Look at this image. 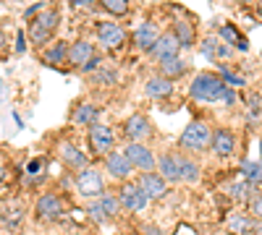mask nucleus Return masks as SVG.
Masks as SVG:
<instances>
[{
  "instance_id": "f257e3e1",
  "label": "nucleus",
  "mask_w": 262,
  "mask_h": 235,
  "mask_svg": "<svg viewBox=\"0 0 262 235\" xmlns=\"http://www.w3.org/2000/svg\"><path fill=\"white\" fill-rule=\"evenodd\" d=\"M228 89L231 87H226L221 76H215V73H200V76L191 81L189 97L196 99V102H223V97H226Z\"/></svg>"
},
{
  "instance_id": "f03ea898",
  "label": "nucleus",
  "mask_w": 262,
  "mask_h": 235,
  "mask_svg": "<svg viewBox=\"0 0 262 235\" xmlns=\"http://www.w3.org/2000/svg\"><path fill=\"white\" fill-rule=\"evenodd\" d=\"M58 21H60V13L53 8H48V11H42L39 16H34L32 18V24L27 27V37H29V42L32 45H45V42L53 37V32H55V27H58Z\"/></svg>"
},
{
  "instance_id": "7ed1b4c3",
  "label": "nucleus",
  "mask_w": 262,
  "mask_h": 235,
  "mask_svg": "<svg viewBox=\"0 0 262 235\" xmlns=\"http://www.w3.org/2000/svg\"><path fill=\"white\" fill-rule=\"evenodd\" d=\"M212 141V134H210V128L202 123V120H194L184 128V134L179 139L181 149H186V152H202V149H207Z\"/></svg>"
},
{
  "instance_id": "20e7f679",
  "label": "nucleus",
  "mask_w": 262,
  "mask_h": 235,
  "mask_svg": "<svg viewBox=\"0 0 262 235\" xmlns=\"http://www.w3.org/2000/svg\"><path fill=\"white\" fill-rule=\"evenodd\" d=\"M76 191L81 196H95V199H100L102 194H105V183H102V175H100V170H95V167H84V170H79V175H76Z\"/></svg>"
},
{
  "instance_id": "39448f33",
  "label": "nucleus",
  "mask_w": 262,
  "mask_h": 235,
  "mask_svg": "<svg viewBox=\"0 0 262 235\" xmlns=\"http://www.w3.org/2000/svg\"><path fill=\"white\" fill-rule=\"evenodd\" d=\"M97 39H100L102 47L118 50V47H123V42H126V32H123L121 24H116V21H102V24L97 27Z\"/></svg>"
},
{
  "instance_id": "423d86ee",
  "label": "nucleus",
  "mask_w": 262,
  "mask_h": 235,
  "mask_svg": "<svg viewBox=\"0 0 262 235\" xmlns=\"http://www.w3.org/2000/svg\"><path fill=\"white\" fill-rule=\"evenodd\" d=\"M90 144L95 149V154H105L107 157L113 152V146H116V136H113V131L107 125L95 123V125H90Z\"/></svg>"
},
{
  "instance_id": "0eeeda50",
  "label": "nucleus",
  "mask_w": 262,
  "mask_h": 235,
  "mask_svg": "<svg viewBox=\"0 0 262 235\" xmlns=\"http://www.w3.org/2000/svg\"><path fill=\"white\" fill-rule=\"evenodd\" d=\"M123 154L131 162V167L142 170V173H152V167H158V160L152 157V152H149L144 144H128Z\"/></svg>"
},
{
  "instance_id": "6e6552de",
  "label": "nucleus",
  "mask_w": 262,
  "mask_h": 235,
  "mask_svg": "<svg viewBox=\"0 0 262 235\" xmlns=\"http://www.w3.org/2000/svg\"><path fill=\"white\" fill-rule=\"evenodd\" d=\"M118 201H121V206L128 209V212H142L149 199L144 196V191H142L137 183H126V186L121 188V194H118Z\"/></svg>"
},
{
  "instance_id": "1a4fd4ad",
  "label": "nucleus",
  "mask_w": 262,
  "mask_h": 235,
  "mask_svg": "<svg viewBox=\"0 0 262 235\" xmlns=\"http://www.w3.org/2000/svg\"><path fill=\"white\" fill-rule=\"evenodd\" d=\"M137 186L144 191V196L147 199H163L168 194V183L158 175V173H142Z\"/></svg>"
},
{
  "instance_id": "9d476101",
  "label": "nucleus",
  "mask_w": 262,
  "mask_h": 235,
  "mask_svg": "<svg viewBox=\"0 0 262 235\" xmlns=\"http://www.w3.org/2000/svg\"><path fill=\"white\" fill-rule=\"evenodd\" d=\"M179 47H181L179 37L173 34V32H165V34H160L158 45L152 47L149 53H152V55H155V58L163 63V60H170V58H179Z\"/></svg>"
},
{
  "instance_id": "9b49d317",
  "label": "nucleus",
  "mask_w": 262,
  "mask_h": 235,
  "mask_svg": "<svg viewBox=\"0 0 262 235\" xmlns=\"http://www.w3.org/2000/svg\"><path fill=\"white\" fill-rule=\"evenodd\" d=\"M123 131H126V136L131 139V144H142V139H147L149 134H152V125H149V120L144 118V115H131L128 120H126V125H123Z\"/></svg>"
},
{
  "instance_id": "f8f14e48",
  "label": "nucleus",
  "mask_w": 262,
  "mask_h": 235,
  "mask_svg": "<svg viewBox=\"0 0 262 235\" xmlns=\"http://www.w3.org/2000/svg\"><path fill=\"white\" fill-rule=\"evenodd\" d=\"M37 215L42 220H58L63 215V201L55 194H42L37 199Z\"/></svg>"
},
{
  "instance_id": "ddd939ff",
  "label": "nucleus",
  "mask_w": 262,
  "mask_h": 235,
  "mask_svg": "<svg viewBox=\"0 0 262 235\" xmlns=\"http://www.w3.org/2000/svg\"><path fill=\"white\" fill-rule=\"evenodd\" d=\"M158 39H160V29H158L155 21H144V24L137 29V34H134L137 47L139 50H147V53L158 45Z\"/></svg>"
},
{
  "instance_id": "4468645a",
  "label": "nucleus",
  "mask_w": 262,
  "mask_h": 235,
  "mask_svg": "<svg viewBox=\"0 0 262 235\" xmlns=\"http://www.w3.org/2000/svg\"><path fill=\"white\" fill-rule=\"evenodd\" d=\"M105 170H107V173H111L113 178L126 180V178L131 175V170H134V167H131V162L126 160L123 152H111V154L105 157Z\"/></svg>"
},
{
  "instance_id": "2eb2a0df",
  "label": "nucleus",
  "mask_w": 262,
  "mask_h": 235,
  "mask_svg": "<svg viewBox=\"0 0 262 235\" xmlns=\"http://www.w3.org/2000/svg\"><path fill=\"white\" fill-rule=\"evenodd\" d=\"M92 58H95V47H92L86 39H79V42H74V45H69V63L79 66V71H81Z\"/></svg>"
},
{
  "instance_id": "dca6fc26",
  "label": "nucleus",
  "mask_w": 262,
  "mask_h": 235,
  "mask_svg": "<svg viewBox=\"0 0 262 235\" xmlns=\"http://www.w3.org/2000/svg\"><path fill=\"white\" fill-rule=\"evenodd\" d=\"M210 146H212V152L217 157H228V154H233V149H236V139H233L231 131H226V128H217V131L212 134Z\"/></svg>"
},
{
  "instance_id": "f3484780",
  "label": "nucleus",
  "mask_w": 262,
  "mask_h": 235,
  "mask_svg": "<svg viewBox=\"0 0 262 235\" xmlns=\"http://www.w3.org/2000/svg\"><path fill=\"white\" fill-rule=\"evenodd\" d=\"M144 92H147V97H152V99H165V97L173 94V81L165 79V76H152V79H147V84H144Z\"/></svg>"
},
{
  "instance_id": "a211bd4d",
  "label": "nucleus",
  "mask_w": 262,
  "mask_h": 235,
  "mask_svg": "<svg viewBox=\"0 0 262 235\" xmlns=\"http://www.w3.org/2000/svg\"><path fill=\"white\" fill-rule=\"evenodd\" d=\"M158 175L168 183H176V180H181V173H179V157L176 154H163V157H158Z\"/></svg>"
},
{
  "instance_id": "6ab92c4d",
  "label": "nucleus",
  "mask_w": 262,
  "mask_h": 235,
  "mask_svg": "<svg viewBox=\"0 0 262 235\" xmlns=\"http://www.w3.org/2000/svg\"><path fill=\"white\" fill-rule=\"evenodd\" d=\"M58 154H60V160H63L66 165L74 167V170H84V167H86V154L79 152L74 144H60Z\"/></svg>"
},
{
  "instance_id": "aec40b11",
  "label": "nucleus",
  "mask_w": 262,
  "mask_h": 235,
  "mask_svg": "<svg viewBox=\"0 0 262 235\" xmlns=\"http://www.w3.org/2000/svg\"><path fill=\"white\" fill-rule=\"evenodd\" d=\"M97 115H100V108H95V105H90V102H84V105H79L76 113H74V123L76 125H95L97 123Z\"/></svg>"
},
{
  "instance_id": "412c9836",
  "label": "nucleus",
  "mask_w": 262,
  "mask_h": 235,
  "mask_svg": "<svg viewBox=\"0 0 262 235\" xmlns=\"http://www.w3.org/2000/svg\"><path fill=\"white\" fill-rule=\"evenodd\" d=\"M179 157V173H181V180L186 183H194V180H200V165H196L194 160L184 157V154H176Z\"/></svg>"
},
{
  "instance_id": "4be33fe9",
  "label": "nucleus",
  "mask_w": 262,
  "mask_h": 235,
  "mask_svg": "<svg viewBox=\"0 0 262 235\" xmlns=\"http://www.w3.org/2000/svg\"><path fill=\"white\" fill-rule=\"evenodd\" d=\"M42 60H45V63H50V66H58V63L69 60V42H55L53 47H48V50H45Z\"/></svg>"
},
{
  "instance_id": "5701e85b",
  "label": "nucleus",
  "mask_w": 262,
  "mask_h": 235,
  "mask_svg": "<svg viewBox=\"0 0 262 235\" xmlns=\"http://www.w3.org/2000/svg\"><path fill=\"white\" fill-rule=\"evenodd\" d=\"M186 73V63L184 60H179V58H170V60H163L160 63V76H165V79H179V76H184Z\"/></svg>"
},
{
  "instance_id": "b1692460",
  "label": "nucleus",
  "mask_w": 262,
  "mask_h": 235,
  "mask_svg": "<svg viewBox=\"0 0 262 235\" xmlns=\"http://www.w3.org/2000/svg\"><path fill=\"white\" fill-rule=\"evenodd\" d=\"M221 42H223V45H226V42H231V45L236 47V50H247L249 45H247V39L242 37V34H238L236 32V27H231V24H226V27H221Z\"/></svg>"
},
{
  "instance_id": "393cba45",
  "label": "nucleus",
  "mask_w": 262,
  "mask_h": 235,
  "mask_svg": "<svg viewBox=\"0 0 262 235\" xmlns=\"http://www.w3.org/2000/svg\"><path fill=\"white\" fill-rule=\"evenodd\" d=\"M200 50H202V55L205 58H210V60H215V58H226L231 50L223 45V42H217V39H205L202 45H200Z\"/></svg>"
},
{
  "instance_id": "a878e982",
  "label": "nucleus",
  "mask_w": 262,
  "mask_h": 235,
  "mask_svg": "<svg viewBox=\"0 0 262 235\" xmlns=\"http://www.w3.org/2000/svg\"><path fill=\"white\" fill-rule=\"evenodd\" d=\"M228 230H231L233 235H247V232L254 230V222H252L247 215H233V217L228 220Z\"/></svg>"
},
{
  "instance_id": "bb28decb",
  "label": "nucleus",
  "mask_w": 262,
  "mask_h": 235,
  "mask_svg": "<svg viewBox=\"0 0 262 235\" xmlns=\"http://www.w3.org/2000/svg\"><path fill=\"white\" fill-rule=\"evenodd\" d=\"M242 175H244L249 183H262V162L244 160V162H242Z\"/></svg>"
},
{
  "instance_id": "cd10ccee",
  "label": "nucleus",
  "mask_w": 262,
  "mask_h": 235,
  "mask_svg": "<svg viewBox=\"0 0 262 235\" xmlns=\"http://www.w3.org/2000/svg\"><path fill=\"white\" fill-rule=\"evenodd\" d=\"M97 204H100V209L105 212V217H107V220L116 217V215H118V209H121V201H118L113 194H102V196L97 199Z\"/></svg>"
},
{
  "instance_id": "c85d7f7f",
  "label": "nucleus",
  "mask_w": 262,
  "mask_h": 235,
  "mask_svg": "<svg viewBox=\"0 0 262 235\" xmlns=\"http://www.w3.org/2000/svg\"><path fill=\"white\" fill-rule=\"evenodd\" d=\"M173 34L179 37L181 42V47H191V42H194V32L189 24H184V21H176V27H173Z\"/></svg>"
},
{
  "instance_id": "c756f323",
  "label": "nucleus",
  "mask_w": 262,
  "mask_h": 235,
  "mask_svg": "<svg viewBox=\"0 0 262 235\" xmlns=\"http://www.w3.org/2000/svg\"><path fill=\"white\" fill-rule=\"evenodd\" d=\"M221 79H223L226 87H244V76L233 73L228 66H221Z\"/></svg>"
},
{
  "instance_id": "7c9ffc66",
  "label": "nucleus",
  "mask_w": 262,
  "mask_h": 235,
  "mask_svg": "<svg viewBox=\"0 0 262 235\" xmlns=\"http://www.w3.org/2000/svg\"><path fill=\"white\" fill-rule=\"evenodd\" d=\"M102 8L107 13H116V16L128 13V3H126V0H102Z\"/></svg>"
},
{
  "instance_id": "2f4dec72",
  "label": "nucleus",
  "mask_w": 262,
  "mask_h": 235,
  "mask_svg": "<svg viewBox=\"0 0 262 235\" xmlns=\"http://www.w3.org/2000/svg\"><path fill=\"white\" fill-rule=\"evenodd\" d=\"M86 212H90V217H92L95 222H105V220H107V217H105V212H102L100 204H97V199H95L90 206H86Z\"/></svg>"
},
{
  "instance_id": "473e14b6",
  "label": "nucleus",
  "mask_w": 262,
  "mask_h": 235,
  "mask_svg": "<svg viewBox=\"0 0 262 235\" xmlns=\"http://www.w3.org/2000/svg\"><path fill=\"white\" fill-rule=\"evenodd\" d=\"M247 191H249L247 183H233V186H231V196H233V199H247Z\"/></svg>"
},
{
  "instance_id": "72a5a7b5",
  "label": "nucleus",
  "mask_w": 262,
  "mask_h": 235,
  "mask_svg": "<svg viewBox=\"0 0 262 235\" xmlns=\"http://www.w3.org/2000/svg\"><path fill=\"white\" fill-rule=\"evenodd\" d=\"M39 170H42V160H32V162H27V175H29V178L39 175Z\"/></svg>"
},
{
  "instance_id": "f704fd0d",
  "label": "nucleus",
  "mask_w": 262,
  "mask_h": 235,
  "mask_svg": "<svg viewBox=\"0 0 262 235\" xmlns=\"http://www.w3.org/2000/svg\"><path fill=\"white\" fill-rule=\"evenodd\" d=\"M24 50H27V32H18L16 34V53L21 55Z\"/></svg>"
},
{
  "instance_id": "c9c22d12",
  "label": "nucleus",
  "mask_w": 262,
  "mask_h": 235,
  "mask_svg": "<svg viewBox=\"0 0 262 235\" xmlns=\"http://www.w3.org/2000/svg\"><path fill=\"white\" fill-rule=\"evenodd\" d=\"M97 68H100V58L95 55V58H92L90 63H86V66H84L81 71H84V73H92V71H97Z\"/></svg>"
},
{
  "instance_id": "e433bc0d",
  "label": "nucleus",
  "mask_w": 262,
  "mask_h": 235,
  "mask_svg": "<svg viewBox=\"0 0 262 235\" xmlns=\"http://www.w3.org/2000/svg\"><path fill=\"white\" fill-rule=\"evenodd\" d=\"M252 212H254L257 220H262V199H254V201H252Z\"/></svg>"
},
{
  "instance_id": "4c0bfd02",
  "label": "nucleus",
  "mask_w": 262,
  "mask_h": 235,
  "mask_svg": "<svg viewBox=\"0 0 262 235\" xmlns=\"http://www.w3.org/2000/svg\"><path fill=\"white\" fill-rule=\"evenodd\" d=\"M147 235H163L160 227H147Z\"/></svg>"
},
{
  "instance_id": "58836bf2",
  "label": "nucleus",
  "mask_w": 262,
  "mask_h": 235,
  "mask_svg": "<svg viewBox=\"0 0 262 235\" xmlns=\"http://www.w3.org/2000/svg\"><path fill=\"white\" fill-rule=\"evenodd\" d=\"M252 232H257V235H262V222H254V230Z\"/></svg>"
},
{
  "instance_id": "ea45409f",
  "label": "nucleus",
  "mask_w": 262,
  "mask_h": 235,
  "mask_svg": "<svg viewBox=\"0 0 262 235\" xmlns=\"http://www.w3.org/2000/svg\"><path fill=\"white\" fill-rule=\"evenodd\" d=\"M3 175H6V173H3V167H0V180H3Z\"/></svg>"
},
{
  "instance_id": "a19ab883",
  "label": "nucleus",
  "mask_w": 262,
  "mask_h": 235,
  "mask_svg": "<svg viewBox=\"0 0 262 235\" xmlns=\"http://www.w3.org/2000/svg\"><path fill=\"white\" fill-rule=\"evenodd\" d=\"M259 157H262V139H259Z\"/></svg>"
}]
</instances>
